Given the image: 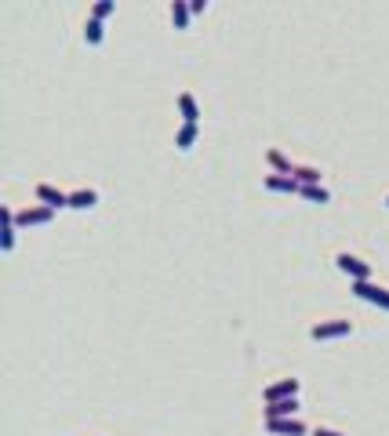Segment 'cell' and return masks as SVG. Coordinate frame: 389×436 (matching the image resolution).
Wrapping results in <instances>:
<instances>
[{
  "label": "cell",
  "mask_w": 389,
  "mask_h": 436,
  "mask_svg": "<svg viewBox=\"0 0 389 436\" xmlns=\"http://www.w3.org/2000/svg\"><path fill=\"white\" fill-rule=\"evenodd\" d=\"M335 266L349 277V284H356V280H371V266L364 262V258L349 255V251H338V255H335Z\"/></svg>",
  "instance_id": "obj_1"
},
{
  "label": "cell",
  "mask_w": 389,
  "mask_h": 436,
  "mask_svg": "<svg viewBox=\"0 0 389 436\" xmlns=\"http://www.w3.org/2000/svg\"><path fill=\"white\" fill-rule=\"evenodd\" d=\"M51 218H55V211L44 204H29L22 211H15V225H19V229H26V225H47Z\"/></svg>",
  "instance_id": "obj_2"
},
{
  "label": "cell",
  "mask_w": 389,
  "mask_h": 436,
  "mask_svg": "<svg viewBox=\"0 0 389 436\" xmlns=\"http://www.w3.org/2000/svg\"><path fill=\"white\" fill-rule=\"evenodd\" d=\"M353 331L349 320H320V324L310 328V338H317V342H328V338H346Z\"/></svg>",
  "instance_id": "obj_3"
},
{
  "label": "cell",
  "mask_w": 389,
  "mask_h": 436,
  "mask_svg": "<svg viewBox=\"0 0 389 436\" xmlns=\"http://www.w3.org/2000/svg\"><path fill=\"white\" fill-rule=\"evenodd\" d=\"M299 389H302V382H299V378H280V382L266 385V389H262V400H266V403L291 400V396H299Z\"/></svg>",
  "instance_id": "obj_4"
},
{
  "label": "cell",
  "mask_w": 389,
  "mask_h": 436,
  "mask_svg": "<svg viewBox=\"0 0 389 436\" xmlns=\"http://www.w3.org/2000/svg\"><path fill=\"white\" fill-rule=\"evenodd\" d=\"M37 200L44 204V207H51V211H58V207H70V193H62L58 186H51V182H37Z\"/></svg>",
  "instance_id": "obj_5"
},
{
  "label": "cell",
  "mask_w": 389,
  "mask_h": 436,
  "mask_svg": "<svg viewBox=\"0 0 389 436\" xmlns=\"http://www.w3.org/2000/svg\"><path fill=\"white\" fill-rule=\"evenodd\" d=\"M175 106H178V117H182V124H200V106H197V99H193V91H178Z\"/></svg>",
  "instance_id": "obj_6"
},
{
  "label": "cell",
  "mask_w": 389,
  "mask_h": 436,
  "mask_svg": "<svg viewBox=\"0 0 389 436\" xmlns=\"http://www.w3.org/2000/svg\"><path fill=\"white\" fill-rule=\"evenodd\" d=\"M266 429L273 436H305V422H302V418H273V422H266Z\"/></svg>",
  "instance_id": "obj_7"
},
{
  "label": "cell",
  "mask_w": 389,
  "mask_h": 436,
  "mask_svg": "<svg viewBox=\"0 0 389 436\" xmlns=\"http://www.w3.org/2000/svg\"><path fill=\"white\" fill-rule=\"evenodd\" d=\"M15 233H19V225H15V211H11V207H0V248H4V251L15 248Z\"/></svg>",
  "instance_id": "obj_8"
},
{
  "label": "cell",
  "mask_w": 389,
  "mask_h": 436,
  "mask_svg": "<svg viewBox=\"0 0 389 436\" xmlns=\"http://www.w3.org/2000/svg\"><path fill=\"white\" fill-rule=\"evenodd\" d=\"M295 411H299V396H291V400L266 403V407H262V418H266V422H273V418H295Z\"/></svg>",
  "instance_id": "obj_9"
},
{
  "label": "cell",
  "mask_w": 389,
  "mask_h": 436,
  "mask_svg": "<svg viewBox=\"0 0 389 436\" xmlns=\"http://www.w3.org/2000/svg\"><path fill=\"white\" fill-rule=\"evenodd\" d=\"M262 186L273 189V193H302V186L295 182V175H277V171H269L262 179Z\"/></svg>",
  "instance_id": "obj_10"
},
{
  "label": "cell",
  "mask_w": 389,
  "mask_h": 436,
  "mask_svg": "<svg viewBox=\"0 0 389 436\" xmlns=\"http://www.w3.org/2000/svg\"><path fill=\"white\" fill-rule=\"evenodd\" d=\"M266 164L277 171V175H291V171H295V164H291V160L277 150V145H269V150H266Z\"/></svg>",
  "instance_id": "obj_11"
},
{
  "label": "cell",
  "mask_w": 389,
  "mask_h": 436,
  "mask_svg": "<svg viewBox=\"0 0 389 436\" xmlns=\"http://www.w3.org/2000/svg\"><path fill=\"white\" fill-rule=\"evenodd\" d=\"M197 135H200V124H178V131H175V145H178V150H193Z\"/></svg>",
  "instance_id": "obj_12"
},
{
  "label": "cell",
  "mask_w": 389,
  "mask_h": 436,
  "mask_svg": "<svg viewBox=\"0 0 389 436\" xmlns=\"http://www.w3.org/2000/svg\"><path fill=\"white\" fill-rule=\"evenodd\" d=\"M95 204H99V193L95 189H73L70 193V207H77V211H88Z\"/></svg>",
  "instance_id": "obj_13"
},
{
  "label": "cell",
  "mask_w": 389,
  "mask_h": 436,
  "mask_svg": "<svg viewBox=\"0 0 389 436\" xmlns=\"http://www.w3.org/2000/svg\"><path fill=\"white\" fill-rule=\"evenodd\" d=\"M295 182L299 186H320V168H313V164H295Z\"/></svg>",
  "instance_id": "obj_14"
},
{
  "label": "cell",
  "mask_w": 389,
  "mask_h": 436,
  "mask_svg": "<svg viewBox=\"0 0 389 436\" xmlns=\"http://www.w3.org/2000/svg\"><path fill=\"white\" fill-rule=\"evenodd\" d=\"M102 37H106V22H99V19H91V15H88V22H84V40H88L91 47H99Z\"/></svg>",
  "instance_id": "obj_15"
},
{
  "label": "cell",
  "mask_w": 389,
  "mask_h": 436,
  "mask_svg": "<svg viewBox=\"0 0 389 436\" xmlns=\"http://www.w3.org/2000/svg\"><path fill=\"white\" fill-rule=\"evenodd\" d=\"M189 19H193L189 4H186V0H175V4H171V22H175V29H186Z\"/></svg>",
  "instance_id": "obj_16"
},
{
  "label": "cell",
  "mask_w": 389,
  "mask_h": 436,
  "mask_svg": "<svg viewBox=\"0 0 389 436\" xmlns=\"http://www.w3.org/2000/svg\"><path fill=\"white\" fill-rule=\"evenodd\" d=\"M299 197H302V200H310V204H328V200H331V193L324 189V186H302Z\"/></svg>",
  "instance_id": "obj_17"
},
{
  "label": "cell",
  "mask_w": 389,
  "mask_h": 436,
  "mask_svg": "<svg viewBox=\"0 0 389 436\" xmlns=\"http://www.w3.org/2000/svg\"><path fill=\"white\" fill-rule=\"evenodd\" d=\"M113 11H117V0H95V4H91V19L106 22V19H109Z\"/></svg>",
  "instance_id": "obj_18"
},
{
  "label": "cell",
  "mask_w": 389,
  "mask_h": 436,
  "mask_svg": "<svg viewBox=\"0 0 389 436\" xmlns=\"http://www.w3.org/2000/svg\"><path fill=\"white\" fill-rule=\"evenodd\" d=\"M313 436H346V433H338V429H328V426H317Z\"/></svg>",
  "instance_id": "obj_19"
},
{
  "label": "cell",
  "mask_w": 389,
  "mask_h": 436,
  "mask_svg": "<svg viewBox=\"0 0 389 436\" xmlns=\"http://www.w3.org/2000/svg\"><path fill=\"white\" fill-rule=\"evenodd\" d=\"M189 11H193V15H204V11H207V0H193Z\"/></svg>",
  "instance_id": "obj_20"
},
{
  "label": "cell",
  "mask_w": 389,
  "mask_h": 436,
  "mask_svg": "<svg viewBox=\"0 0 389 436\" xmlns=\"http://www.w3.org/2000/svg\"><path fill=\"white\" fill-rule=\"evenodd\" d=\"M386 207H389V197H386Z\"/></svg>",
  "instance_id": "obj_21"
}]
</instances>
